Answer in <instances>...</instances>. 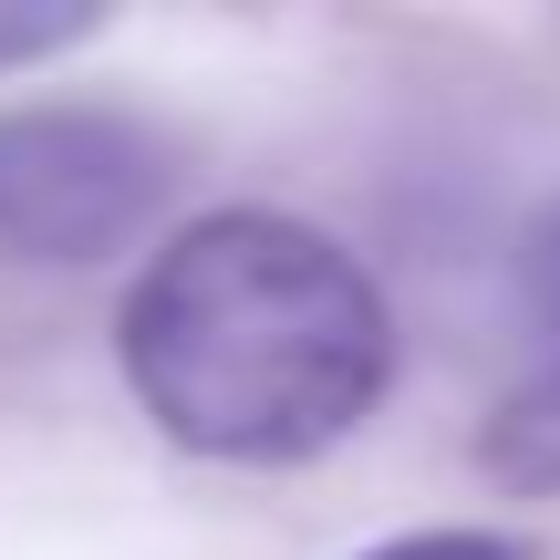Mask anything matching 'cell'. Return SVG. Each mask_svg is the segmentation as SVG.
Wrapping results in <instances>:
<instances>
[{
	"label": "cell",
	"instance_id": "6da1fadb",
	"mask_svg": "<svg viewBox=\"0 0 560 560\" xmlns=\"http://www.w3.org/2000/svg\"><path fill=\"white\" fill-rule=\"evenodd\" d=\"M115 353L156 436H177L187 457L291 467L374 416L395 374V322L342 240L280 208H229L145 260Z\"/></svg>",
	"mask_w": 560,
	"mask_h": 560
},
{
	"label": "cell",
	"instance_id": "7a4b0ae2",
	"mask_svg": "<svg viewBox=\"0 0 560 560\" xmlns=\"http://www.w3.org/2000/svg\"><path fill=\"white\" fill-rule=\"evenodd\" d=\"M166 145L104 104H21L0 115V260L83 270L145 240L166 198Z\"/></svg>",
	"mask_w": 560,
	"mask_h": 560
},
{
	"label": "cell",
	"instance_id": "3957f363",
	"mask_svg": "<svg viewBox=\"0 0 560 560\" xmlns=\"http://www.w3.org/2000/svg\"><path fill=\"white\" fill-rule=\"evenodd\" d=\"M478 457L509 488H560V198L520 240V374H509Z\"/></svg>",
	"mask_w": 560,
	"mask_h": 560
},
{
	"label": "cell",
	"instance_id": "277c9868",
	"mask_svg": "<svg viewBox=\"0 0 560 560\" xmlns=\"http://www.w3.org/2000/svg\"><path fill=\"white\" fill-rule=\"evenodd\" d=\"M363 560H529V550L488 540V529H416V540H384V550H363Z\"/></svg>",
	"mask_w": 560,
	"mask_h": 560
},
{
	"label": "cell",
	"instance_id": "5b68a950",
	"mask_svg": "<svg viewBox=\"0 0 560 560\" xmlns=\"http://www.w3.org/2000/svg\"><path fill=\"white\" fill-rule=\"evenodd\" d=\"M73 32H83V11H21V0H0V62H32Z\"/></svg>",
	"mask_w": 560,
	"mask_h": 560
}]
</instances>
